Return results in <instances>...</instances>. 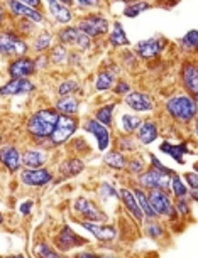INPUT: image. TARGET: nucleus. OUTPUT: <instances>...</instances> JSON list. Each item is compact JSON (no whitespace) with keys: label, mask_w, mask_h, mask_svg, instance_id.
<instances>
[{"label":"nucleus","mask_w":198,"mask_h":258,"mask_svg":"<svg viewBox=\"0 0 198 258\" xmlns=\"http://www.w3.org/2000/svg\"><path fill=\"white\" fill-rule=\"evenodd\" d=\"M34 253L37 256H42V258H58L61 256V253L53 246V243H47V241H37L36 246H34Z\"/></svg>","instance_id":"a18cd8bd"},{"label":"nucleus","mask_w":198,"mask_h":258,"mask_svg":"<svg viewBox=\"0 0 198 258\" xmlns=\"http://www.w3.org/2000/svg\"><path fill=\"white\" fill-rule=\"evenodd\" d=\"M115 108H117V103H115V101H112V103H104V105L96 106L95 113H93V118L98 120L100 123H104V125H107V126L112 128Z\"/></svg>","instance_id":"4c0bfd02"},{"label":"nucleus","mask_w":198,"mask_h":258,"mask_svg":"<svg viewBox=\"0 0 198 258\" xmlns=\"http://www.w3.org/2000/svg\"><path fill=\"white\" fill-rule=\"evenodd\" d=\"M78 225L83 230L88 231L95 240L102 243L114 241L119 235V230L114 225H105V223H98V221H83V220H80Z\"/></svg>","instance_id":"4be33fe9"},{"label":"nucleus","mask_w":198,"mask_h":258,"mask_svg":"<svg viewBox=\"0 0 198 258\" xmlns=\"http://www.w3.org/2000/svg\"><path fill=\"white\" fill-rule=\"evenodd\" d=\"M132 90V85H130V81L127 80H122V78H117V81H115V85H114V88H112V93L115 96H125L129 93V91Z\"/></svg>","instance_id":"8fccbe9b"},{"label":"nucleus","mask_w":198,"mask_h":258,"mask_svg":"<svg viewBox=\"0 0 198 258\" xmlns=\"http://www.w3.org/2000/svg\"><path fill=\"white\" fill-rule=\"evenodd\" d=\"M32 208H34V201H32V199H26V201H22L19 204V213H21L22 216H29V214L32 213Z\"/></svg>","instance_id":"5fc2aeb1"},{"label":"nucleus","mask_w":198,"mask_h":258,"mask_svg":"<svg viewBox=\"0 0 198 258\" xmlns=\"http://www.w3.org/2000/svg\"><path fill=\"white\" fill-rule=\"evenodd\" d=\"M196 46H198V32H196V29H190V31L180 39V49L183 52H186V54L195 56Z\"/></svg>","instance_id":"79ce46f5"},{"label":"nucleus","mask_w":198,"mask_h":258,"mask_svg":"<svg viewBox=\"0 0 198 258\" xmlns=\"http://www.w3.org/2000/svg\"><path fill=\"white\" fill-rule=\"evenodd\" d=\"M4 223H6V216H4V213H0V228H2Z\"/></svg>","instance_id":"052dcab7"},{"label":"nucleus","mask_w":198,"mask_h":258,"mask_svg":"<svg viewBox=\"0 0 198 258\" xmlns=\"http://www.w3.org/2000/svg\"><path fill=\"white\" fill-rule=\"evenodd\" d=\"M47 160H49V149H46L44 145L32 144L22 150V167L26 169L44 167Z\"/></svg>","instance_id":"412c9836"},{"label":"nucleus","mask_w":198,"mask_h":258,"mask_svg":"<svg viewBox=\"0 0 198 258\" xmlns=\"http://www.w3.org/2000/svg\"><path fill=\"white\" fill-rule=\"evenodd\" d=\"M73 211L83 221H98V223L107 221V213L88 198H76L73 201Z\"/></svg>","instance_id":"a211bd4d"},{"label":"nucleus","mask_w":198,"mask_h":258,"mask_svg":"<svg viewBox=\"0 0 198 258\" xmlns=\"http://www.w3.org/2000/svg\"><path fill=\"white\" fill-rule=\"evenodd\" d=\"M159 150H161L163 154L170 155V157L173 160H176V162L180 164V165L185 164V155L195 154V150H190V147H188V142L171 144L170 140H164V142L159 144Z\"/></svg>","instance_id":"cd10ccee"},{"label":"nucleus","mask_w":198,"mask_h":258,"mask_svg":"<svg viewBox=\"0 0 198 258\" xmlns=\"http://www.w3.org/2000/svg\"><path fill=\"white\" fill-rule=\"evenodd\" d=\"M46 11H47V16H49L56 24H60V26H70V24H73L76 19L73 7L65 6V4L58 2V0L47 2Z\"/></svg>","instance_id":"5701e85b"},{"label":"nucleus","mask_w":198,"mask_h":258,"mask_svg":"<svg viewBox=\"0 0 198 258\" xmlns=\"http://www.w3.org/2000/svg\"><path fill=\"white\" fill-rule=\"evenodd\" d=\"M7 21H9V12L6 9V4L0 2V29H4V26L7 24Z\"/></svg>","instance_id":"6e6d98bb"},{"label":"nucleus","mask_w":198,"mask_h":258,"mask_svg":"<svg viewBox=\"0 0 198 258\" xmlns=\"http://www.w3.org/2000/svg\"><path fill=\"white\" fill-rule=\"evenodd\" d=\"M86 243H88V240L78 235V233L68 225L63 226L61 230L56 233V236L53 238V246H55L61 255L63 253H70L71 250H75V248L85 246Z\"/></svg>","instance_id":"ddd939ff"},{"label":"nucleus","mask_w":198,"mask_h":258,"mask_svg":"<svg viewBox=\"0 0 198 258\" xmlns=\"http://www.w3.org/2000/svg\"><path fill=\"white\" fill-rule=\"evenodd\" d=\"M170 177H171L170 174L147 165L141 174H137L136 186L146 189V191H149V189H163V191H168L170 189Z\"/></svg>","instance_id":"f8f14e48"},{"label":"nucleus","mask_w":198,"mask_h":258,"mask_svg":"<svg viewBox=\"0 0 198 258\" xmlns=\"http://www.w3.org/2000/svg\"><path fill=\"white\" fill-rule=\"evenodd\" d=\"M81 91V83L76 78H65L58 83L56 95L58 96H68V95H76Z\"/></svg>","instance_id":"58836bf2"},{"label":"nucleus","mask_w":198,"mask_h":258,"mask_svg":"<svg viewBox=\"0 0 198 258\" xmlns=\"http://www.w3.org/2000/svg\"><path fill=\"white\" fill-rule=\"evenodd\" d=\"M19 2H22V4H26V6L29 7H34V9H42V0H19Z\"/></svg>","instance_id":"4d7b16f0"},{"label":"nucleus","mask_w":198,"mask_h":258,"mask_svg":"<svg viewBox=\"0 0 198 258\" xmlns=\"http://www.w3.org/2000/svg\"><path fill=\"white\" fill-rule=\"evenodd\" d=\"M142 121V115H137L134 111H125V113L120 115V132L127 134V135H134L137 132L139 125Z\"/></svg>","instance_id":"473e14b6"},{"label":"nucleus","mask_w":198,"mask_h":258,"mask_svg":"<svg viewBox=\"0 0 198 258\" xmlns=\"http://www.w3.org/2000/svg\"><path fill=\"white\" fill-rule=\"evenodd\" d=\"M58 116H60V113L53 106H39L27 116L26 134L29 140H31V144L44 145L46 147L47 139L55 130Z\"/></svg>","instance_id":"f257e3e1"},{"label":"nucleus","mask_w":198,"mask_h":258,"mask_svg":"<svg viewBox=\"0 0 198 258\" xmlns=\"http://www.w3.org/2000/svg\"><path fill=\"white\" fill-rule=\"evenodd\" d=\"M120 75H122V68L117 62L114 61L107 62L102 70L96 73L93 80L95 91H98V93H109V91H112L115 81H117V78H120Z\"/></svg>","instance_id":"f3484780"},{"label":"nucleus","mask_w":198,"mask_h":258,"mask_svg":"<svg viewBox=\"0 0 198 258\" xmlns=\"http://www.w3.org/2000/svg\"><path fill=\"white\" fill-rule=\"evenodd\" d=\"M153 7H154V4L151 0H129V2L125 4L122 14L129 19H136L141 16L142 12H146Z\"/></svg>","instance_id":"c9c22d12"},{"label":"nucleus","mask_w":198,"mask_h":258,"mask_svg":"<svg viewBox=\"0 0 198 258\" xmlns=\"http://www.w3.org/2000/svg\"><path fill=\"white\" fill-rule=\"evenodd\" d=\"M147 198L149 203H151V208L154 209V213H156L159 220L168 223H176L180 220L175 209V199H173V196L168 191H163V189H149Z\"/></svg>","instance_id":"423d86ee"},{"label":"nucleus","mask_w":198,"mask_h":258,"mask_svg":"<svg viewBox=\"0 0 198 258\" xmlns=\"http://www.w3.org/2000/svg\"><path fill=\"white\" fill-rule=\"evenodd\" d=\"M56 42L70 47V49L83 52V51H90L93 47L95 41L86 36L85 32H81L75 24H70V26H61V29H58Z\"/></svg>","instance_id":"0eeeda50"},{"label":"nucleus","mask_w":198,"mask_h":258,"mask_svg":"<svg viewBox=\"0 0 198 258\" xmlns=\"http://www.w3.org/2000/svg\"><path fill=\"white\" fill-rule=\"evenodd\" d=\"M198 100L188 93H175L164 101V113L180 126H188L196 121Z\"/></svg>","instance_id":"f03ea898"},{"label":"nucleus","mask_w":198,"mask_h":258,"mask_svg":"<svg viewBox=\"0 0 198 258\" xmlns=\"http://www.w3.org/2000/svg\"><path fill=\"white\" fill-rule=\"evenodd\" d=\"M110 22L107 16L102 11L96 12H85L83 16L75 19V26L80 29L81 32H85L86 36L95 39H102L110 31Z\"/></svg>","instance_id":"20e7f679"},{"label":"nucleus","mask_w":198,"mask_h":258,"mask_svg":"<svg viewBox=\"0 0 198 258\" xmlns=\"http://www.w3.org/2000/svg\"><path fill=\"white\" fill-rule=\"evenodd\" d=\"M130 189H132L134 196H136V199H137L139 208H141V211L144 214V220H154V218H158L156 213H154V209L151 208V203H149L146 189H142V187H139V186H132Z\"/></svg>","instance_id":"72a5a7b5"},{"label":"nucleus","mask_w":198,"mask_h":258,"mask_svg":"<svg viewBox=\"0 0 198 258\" xmlns=\"http://www.w3.org/2000/svg\"><path fill=\"white\" fill-rule=\"evenodd\" d=\"M6 73L9 78H32L36 75V61L31 56H19L7 62Z\"/></svg>","instance_id":"aec40b11"},{"label":"nucleus","mask_w":198,"mask_h":258,"mask_svg":"<svg viewBox=\"0 0 198 258\" xmlns=\"http://www.w3.org/2000/svg\"><path fill=\"white\" fill-rule=\"evenodd\" d=\"M178 2H180V0H156L158 6H161L164 9H171L173 6H176Z\"/></svg>","instance_id":"13d9d810"},{"label":"nucleus","mask_w":198,"mask_h":258,"mask_svg":"<svg viewBox=\"0 0 198 258\" xmlns=\"http://www.w3.org/2000/svg\"><path fill=\"white\" fill-rule=\"evenodd\" d=\"M60 115H70V116H78L80 115V100L75 95L68 96H58V100L53 105Z\"/></svg>","instance_id":"c756f323"},{"label":"nucleus","mask_w":198,"mask_h":258,"mask_svg":"<svg viewBox=\"0 0 198 258\" xmlns=\"http://www.w3.org/2000/svg\"><path fill=\"white\" fill-rule=\"evenodd\" d=\"M139 147H141V144L137 142L136 135L120 134L119 137L115 139V149L120 150V152H124L125 155L139 152Z\"/></svg>","instance_id":"e433bc0d"},{"label":"nucleus","mask_w":198,"mask_h":258,"mask_svg":"<svg viewBox=\"0 0 198 258\" xmlns=\"http://www.w3.org/2000/svg\"><path fill=\"white\" fill-rule=\"evenodd\" d=\"M37 90V85L31 78H9L0 85V98H11V96L31 95Z\"/></svg>","instance_id":"dca6fc26"},{"label":"nucleus","mask_w":198,"mask_h":258,"mask_svg":"<svg viewBox=\"0 0 198 258\" xmlns=\"http://www.w3.org/2000/svg\"><path fill=\"white\" fill-rule=\"evenodd\" d=\"M183 181L188 186L190 191H198V174L196 170H191V172H185L183 174Z\"/></svg>","instance_id":"603ef678"},{"label":"nucleus","mask_w":198,"mask_h":258,"mask_svg":"<svg viewBox=\"0 0 198 258\" xmlns=\"http://www.w3.org/2000/svg\"><path fill=\"white\" fill-rule=\"evenodd\" d=\"M141 145H151L159 139V125L154 118H142L137 132L134 134Z\"/></svg>","instance_id":"bb28decb"},{"label":"nucleus","mask_w":198,"mask_h":258,"mask_svg":"<svg viewBox=\"0 0 198 258\" xmlns=\"http://www.w3.org/2000/svg\"><path fill=\"white\" fill-rule=\"evenodd\" d=\"M104 164L107 165L109 169L115 170V172H124L125 165H127V155L120 150L114 149V150H107L104 152Z\"/></svg>","instance_id":"2f4dec72"},{"label":"nucleus","mask_w":198,"mask_h":258,"mask_svg":"<svg viewBox=\"0 0 198 258\" xmlns=\"http://www.w3.org/2000/svg\"><path fill=\"white\" fill-rule=\"evenodd\" d=\"M31 52L29 39L21 36L12 26H4L0 29V57L2 59H14L19 56H27Z\"/></svg>","instance_id":"7ed1b4c3"},{"label":"nucleus","mask_w":198,"mask_h":258,"mask_svg":"<svg viewBox=\"0 0 198 258\" xmlns=\"http://www.w3.org/2000/svg\"><path fill=\"white\" fill-rule=\"evenodd\" d=\"M168 46V41L164 37L154 36L149 39H144V41H139L136 46L132 47L134 54L137 56L139 61H146L151 62L154 59H158L159 56L163 54L164 47Z\"/></svg>","instance_id":"9b49d317"},{"label":"nucleus","mask_w":198,"mask_h":258,"mask_svg":"<svg viewBox=\"0 0 198 258\" xmlns=\"http://www.w3.org/2000/svg\"><path fill=\"white\" fill-rule=\"evenodd\" d=\"M142 230L144 235L151 238L153 241H163L168 236V228L164 225L163 220L154 218V220H144L142 221Z\"/></svg>","instance_id":"7c9ffc66"},{"label":"nucleus","mask_w":198,"mask_h":258,"mask_svg":"<svg viewBox=\"0 0 198 258\" xmlns=\"http://www.w3.org/2000/svg\"><path fill=\"white\" fill-rule=\"evenodd\" d=\"M73 6L78 7L81 12H96L104 9L105 0H73Z\"/></svg>","instance_id":"49530a36"},{"label":"nucleus","mask_w":198,"mask_h":258,"mask_svg":"<svg viewBox=\"0 0 198 258\" xmlns=\"http://www.w3.org/2000/svg\"><path fill=\"white\" fill-rule=\"evenodd\" d=\"M83 128L88 132L91 137L95 139L96 142V149L98 152H107L110 149V145L114 142V135H112V128L104 123H100L98 120H95L93 116H88L83 121Z\"/></svg>","instance_id":"9d476101"},{"label":"nucleus","mask_w":198,"mask_h":258,"mask_svg":"<svg viewBox=\"0 0 198 258\" xmlns=\"http://www.w3.org/2000/svg\"><path fill=\"white\" fill-rule=\"evenodd\" d=\"M147 167V162L146 159H144L142 154H132L130 157H127V165H125V170L130 174V176H137V174H141L144 169Z\"/></svg>","instance_id":"37998d69"},{"label":"nucleus","mask_w":198,"mask_h":258,"mask_svg":"<svg viewBox=\"0 0 198 258\" xmlns=\"http://www.w3.org/2000/svg\"><path fill=\"white\" fill-rule=\"evenodd\" d=\"M0 145H4V134H0Z\"/></svg>","instance_id":"680f3d73"},{"label":"nucleus","mask_w":198,"mask_h":258,"mask_svg":"<svg viewBox=\"0 0 198 258\" xmlns=\"http://www.w3.org/2000/svg\"><path fill=\"white\" fill-rule=\"evenodd\" d=\"M122 101L130 111H134L137 115H151L156 110L154 98L147 91L142 90H130L127 95L122 96Z\"/></svg>","instance_id":"6e6552de"},{"label":"nucleus","mask_w":198,"mask_h":258,"mask_svg":"<svg viewBox=\"0 0 198 258\" xmlns=\"http://www.w3.org/2000/svg\"><path fill=\"white\" fill-rule=\"evenodd\" d=\"M180 81L181 86L193 98L198 100V64L195 57H186L180 66Z\"/></svg>","instance_id":"4468645a"},{"label":"nucleus","mask_w":198,"mask_h":258,"mask_svg":"<svg viewBox=\"0 0 198 258\" xmlns=\"http://www.w3.org/2000/svg\"><path fill=\"white\" fill-rule=\"evenodd\" d=\"M19 181L27 187H44L55 181V172L47 167H36L19 170Z\"/></svg>","instance_id":"2eb2a0df"},{"label":"nucleus","mask_w":198,"mask_h":258,"mask_svg":"<svg viewBox=\"0 0 198 258\" xmlns=\"http://www.w3.org/2000/svg\"><path fill=\"white\" fill-rule=\"evenodd\" d=\"M83 170H85V160L80 155H70V157H65L58 164V176L65 179V181L80 176Z\"/></svg>","instance_id":"393cba45"},{"label":"nucleus","mask_w":198,"mask_h":258,"mask_svg":"<svg viewBox=\"0 0 198 258\" xmlns=\"http://www.w3.org/2000/svg\"><path fill=\"white\" fill-rule=\"evenodd\" d=\"M11 24H12V27L26 39H31L37 32V24L27 21V19H11Z\"/></svg>","instance_id":"a19ab883"},{"label":"nucleus","mask_w":198,"mask_h":258,"mask_svg":"<svg viewBox=\"0 0 198 258\" xmlns=\"http://www.w3.org/2000/svg\"><path fill=\"white\" fill-rule=\"evenodd\" d=\"M46 54H47V57H49L51 64H55V66H65V64H68V62H70L71 51H70V47L63 46V44H60V42H56V44L53 46L51 49L46 52Z\"/></svg>","instance_id":"f704fd0d"},{"label":"nucleus","mask_w":198,"mask_h":258,"mask_svg":"<svg viewBox=\"0 0 198 258\" xmlns=\"http://www.w3.org/2000/svg\"><path fill=\"white\" fill-rule=\"evenodd\" d=\"M66 145H70V147L73 149V152L76 155H80V157H81V154L90 152V145H88V142H86L85 137H73Z\"/></svg>","instance_id":"09e8293b"},{"label":"nucleus","mask_w":198,"mask_h":258,"mask_svg":"<svg viewBox=\"0 0 198 258\" xmlns=\"http://www.w3.org/2000/svg\"><path fill=\"white\" fill-rule=\"evenodd\" d=\"M168 192L171 194L173 199L185 198V196H188V192H190V189H188L185 181H183V177L178 172L171 174V177H170V189H168Z\"/></svg>","instance_id":"ea45409f"},{"label":"nucleus","mask_w":198,"mask_h":258,"mask_svg":"<svg viewBox=\"0 0 198 258\" xmlns=\"http://www.w3.org/2000/svg\"><path fill=\"white\" fill-rule=\"evenodd\" d=\"M4 4H6V9L11 19H27V21L37 24V26H42L47 21L42 9L29 7L26 4L19 2V0H4Z\"/></svg>","instance_id":"1a4fd4ad"},{"label":"nucleus","mask_w":198,"mask_h":258,"mask_svg":"<svg viewBox=\"0 0 198 258\" xmlns=\"http://www.w3.org/2000/svg\"><path fill=\"white\" fill-rule=\"evenodd\" d=\"M0 165L9 174H17L22 169V150L16 144L0 145Z\"/></svg>","instance_id":"6ab92c4d"},{"label":"nucleus","mask_w":198,"mask_h":258,"mask_svg":"<svg viewBox=\"0 0 198 258\" xmlns=\"http://www.w3.org/2000/svg\"><path fill=\"white\" fill-rule=\"evenodd\" d=\"M58 2L65 4V6H70V7H73V0H58Z\"/></svg>","instance_id":"bf43d9fd"},{"label":"nucleus","mask_w":198,"mask_h":258,"mask_svg":"<svg viewBox=\"0 0 198 258\" xmlns=\"http://www.w3.org/2000/svg\"><path fill=\"white\" fill-rule=\"evenodd\" d=\"M191 206H193V203L190 201L188 196L175 199V209H176V214L180 220H188V218H191Z\"/></svg>","instance_id":"c03bdc74"},{"label":"nucleus","mask_w":198,"mask_h":258,"mask_svg":"<svg viewBox=\"0 0 198 258\" xmlns=\"http://www.w3.org/2000/svg\"><path fill=\"white\" fill-rule=\"evenodd\" d=\"M34 61H36V71H37V73L42 71V70H47V66L51 64L47 54H39V56H36V57H34Z\"/></svg>","instance_id":"864d4df0"},{"label":"nucleus","mask_w":198,"mask_h":258,"mask_svg":"<svg viewBox=\"0 0 198 258\" xmlns=\"http://www.w3.org/2000/svg\"><path fill=\"white\" fill-rule=\"evenodd\" d=\"M55 44H56V32H53L51 29H41L29 41L31 52H36V54H46Z\"/></svg>","instance_id":"b1692460"},{"label":"nucleus","mask_w":198,"mask_h":258,"mask_svg":"<svg viewBox=\"0 0 198 258\" xmlns=\"http://www.w3.org/2000/svg\"><path fill=\"white\" fill-rule=\"evenodd\" d=\"M147 157H149V162H147V165H151V167L158 169V170H163V172L170 174V176H171L173 172H175V170L170 169V167H168V165H164V164L161 162V160H159V159L156 157V155L153 154V152H149V154H147Z\"/></svg>","instance_id":"3c124183"},{"label":"nucleus","mask_w":198,"mask_h":258,"mask_svg":"<svg viewBox=\"0 0 198 258\" xmlns=\"http://www.w3.org/2000/svg\"><path fill=\"white\" fill-rule=\"evenodd\" d=\"M96 194L100 196L102 201H109V199H119V189L114 187L110 182H102L98 187H96Z\"/></svg>","instance_id":"de8ad7c7"},{"label":"nucleus","mask_w":198,"mask_h":258,"mask_svg":"<svg viewBox=\"0 0 198 258\" xmlns=\"http://www.w3.org/2000/svg\"><path fill=\"white\" fill-rule=\"evenodd\" d=\"M107 42L110 47H114V49H125V47H130V41H129L127 34H125L122 22L115 21L110 24V31L107 34Z\"/></svg>","instance_id":"c85d7f7f"},{"label":"nucleus","mask_w":198,"mask_h":258,"mask_svg":"<svg viewBox=\"0 0 198 258\" xmlns=\"http://www.w3.org/2000/svg\"><path fill=\"white\" fill-rule=\"evenodd\" d=\"M119 199H120V203L124 204V208H125V211H127L129 216L132 218L137 225H142L144 214L141 211V208H139L137 199H136V196H134L132 189H130V187H120L119 189Z\"/></svg>","instance_id":"a878e982"},{"label":"nucleus","mask_w":198,"mask_h":258,"mask_svg":"<svg viewBox=\"0 0 198 258\" xmlns=\"http://www.w3.org/2000/svg\"><path fill=\"white\" fill-rule=\"evenodd\" d=\"M80 128V118L78 116H70V115H60L56 120L55 130L47 139L46 147L47 149H56L61 145H66L71 139L75 137L76 130Z\"/></svg>","instance_id":"39448f33"}]
</instances>
